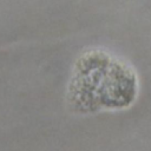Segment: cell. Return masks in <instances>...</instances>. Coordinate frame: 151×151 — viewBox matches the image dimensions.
<instances>
[{"label": "cell", "instance_id": "1", "mask_svg": "<svg viewBox=\"0 0 151 151\" xmlns=\"http://www.w3.org/2000/svg\"><path fill=\"white\" fill-rule=\"evenodd\" d=\"M137 92L133 71L104 51L85 52L74 65L70 103L83 112L129 106Z\"/></svg>", "mask_w": 151, "mask_h": 151}]
</instances>
